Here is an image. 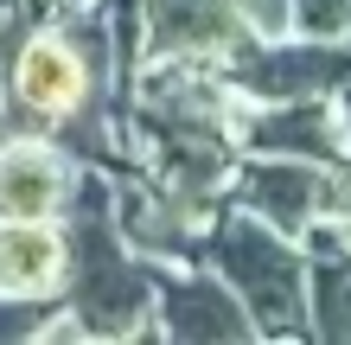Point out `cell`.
Segmentation results:
<instances>
[{
	"label": "cell",
	"mask_w": 351,
	"mask_h": 345,
	"mask_svg": "<svg viewBox=\"0 0 351 345\" xmlns=\"http://www.w3.org/2000/svg\"><path fill=\"white\" fill-rule=\"evenodd\" d=\"M64 230H71V275H64V313H71V326L96 333V339L154 333L160 269L121 237L115 173L109 167H84L77 198L64 211Z\"/></svg>",
	"instance_id": "6da1fadb"
},
{
	"label": "cell",
	"mask_w": 351,
	"mask_h": 345,
	"mask_svg": "<svg viewBox=\"0 0 351 345\" xmlns=\"http://www.w3.org/2000/svg\"><path fill=\"white\" fill-rule=\"evenodd\" d=\"M204 262L243 294L262 339H281V333L306 339V269H313V256L300 237L262 224L256 211L223 198L217 217L204 224Z\"/></svg>",
	"instance_id": "7a4b0ae2"
},
{
	"label": "cell",
	"mask_w": 351,
	"mask_h": 345,
	"mask_svg": "<svg viewBox=\"0 0 351 345\" xmlns=\"http://www.w3.org/2000/svg\"><path fill=\"white\" fill-rule=\"evenodd\" d=\"M237 96L281 103V96H339L351 84V32H281V38H243L223 58Z\"/></svg>",
	"instance_id": "3957f363"
},
{
	"label": "cell",
	"mask_w": 351,
	"mask_h": 345,
	"mask_svg": "<svg viewBox=\"0 0 351 345\" xmlns=\"http://www.w3.org/2000/svg\"><path fill=\"white\" fill-rule=\"evenodd\" d=\"M154 333L160 339H185V345H243V339H262L250 307H243V294L204 256L198 262H167V269H160Z\"/></svg>",
	"instance_id": "277c9868"
},
{
	"label": "cell",
	"mask_w": 351,
	"mask_h": 345,
	"mask_svg": "<svg viewBox=\"0 0 351 345\" xmlns=\"http://www.w3.org/2000/svg\"><path fill=\"white\" fill-rule=\"evenodd\" d=\"M237 147L243 154H294V160H319V167L351 160L339 96H281V103L237 96Z\"/></svg>",
	"instance_id": "5b68a950"
},
{
	"label": "cell",
	"mask_w": 351,
	"mask_h": 345,
	"mask_svg": "<svg viewBox=\"0 0 351 345\" xmlns=\"http://www.w3.org/2000/svg\"><path fill=\"white\" fill-rule=\"evenodd\" d=\"M326 186H332V167H319V160L243 154L237 160V179H230V205L256 211L262 224H275L287 237H306L326 217Z\"/></svg>",
	"instance_id": "8992f818"
},
{
	"label": "cell",
	"mask_w": 351,
	"mask_h": 345,
	"mask_svg": "<svg viewBox=\"0 0 351 345\" xmlns=\"http://www.w3.org/2000/svg\"><path fill=\"white\" fill-rule=\"evenodd\" d=\"M77 179H84V160L58 134H0V217H64Z\"/></svg>",
	"instance_id": "52a82bcc"
},
{
	"label": "cell",
	"mask_w": 351,
	"mask_h": 345,
	"mask_svg": "<svg viewBox=\"0 0 351 345\" xmlns=\"http://www.w3.org/2000/svg\"><path fill=\"white\" fill-rule=\"evenodd\" d=\"M243 19L230 0H141L134 7V58H192L223 64L243 45Z\"/></svg>",
	"instance_id": "ba28073f"
},
{
	"label": "cell",
	"mask_w": 351,
	"mask_h": 345,
	"mask_svg": "<svg viewBox=\"0 0 351 345\" xmlns=\"http://www.w3.org/2000/svg\"><path fill=\"white\" fill-rule=\"evenodd\" d=\"M64 275H71L64 217H0V288L64 294Z\"/></svg>",
	"instance_id": "9c48e42d"
},
{
	"label": "cell",
	"mask_w": 351,
	"mask_h": 345,
	"mask_svg": "<svg viewBox=\"0 0 351 345\" xmlns=\"http://www.w3.org/2000/svg\"><path fill=\"white\" fill-rule=\"evenodd\" d=\"M300 243H313L306 269V339H351V243L313 224Z\"/></svg>",
	"instance_id": "30bf717a"
},
{
	"label": "cell",
	"mask_w": 351,
	"mask_h": 345,
	"mask_svg": "<svg viewBox=\"0 0 351 345\" xmlns=\"http://www.w3.org/2000/svg\"><path fill=\"white\" fill-rule=\"evenodd\" d=\"M77 333L64 313V294H13L0 288V345H26V339H58Z\"/></svg>",
	"instance_id": "8fae6325"
},
{
	"label": "cell",
	"mask_w": 351,
	"mask_h": 345,
	"mask_svg": "<svg viewBox=\"0 0 351 345\" xmlns=\"http://www.w3.org/2000/svg\"><path fill=\"white\" fill-rule=\"evenodd\" d=\"M230 13L243 19V32H250V38L294 32V0H230Z\"/></svg>",
	"instance_id": "7c38bea8"
},
{
	"label": "cell",
	"mask_w": 351,
	"mask_h": 345,
	"mask_svg": "<svg viewBox=\"0 0 351 345\" xmlns=\"http://www.w3.org/2000/svg\"><path fill=\"white\" fill-rule=\"evenodd\" d=\"M351 0H294V32H345Z\"/></svg>",
	"instance_id": "4fadbf2b"
},
{
	"label": "cell",
	"mask_w": 351,
	"mask_h": 345,
	"mask_svg": "<svg viewBox=\"0 0 351 345\" xmlns=\"http://www.w3.org/2000/svg\"><path fill=\"white\" fill-rule=\"evenodd\" d=\"M339 115H345V141H351V84L339 90Z\"/></svg>",
	"instance_id": "5bb4252c"
},
{
	"label": "cell",
	"mask_w": 351,
	"mask_h": 345,
	"mask_svg": "<svg viewBox=\"0 0 351 345\" xmlns=\"http://www.w3.org/2000/svg\"><path fill=\"white\" fill-rule=\"evenodd\" d=\"M13 7H26V0H0V19H7V13H13Z\"/></svg>",
	"instance_id": "9a60e30c"
}]
</instances>
